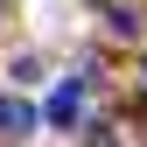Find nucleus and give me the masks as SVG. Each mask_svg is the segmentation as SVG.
<instances>
[{
  "mask_svg": "<svg viewBox=\"0 0 147 147\" xmlns=\"http://www.w3.org/2000/svg\"><path fill=\"white\" fill-rule=\"evenodd\" d=\"M84 98H91V77H84V70L63 77V84L42 98V126H77V119H84Z\"/></svg>",
  "mask_w": 147,
  "mask_h": 147,
  "instance_id": "obj_1",
  "label": "nucleus"
},
{
  "mask_svg": "<svg viewBox=\"0 0 147 147\" xmlns=\"http://www.w3.org/2000/svg\"><path fill=\"white\" fill-rule=\"evenodd\" d=\"M42 126V112H28L21 98H0V140H21V133H35Z\"/></svg>",
  "mask_w": 147,
  "mask_h": 147,
  "instance_id": "obj_2",
  "label": "nucleus"
},
{
  "mask_svg": "<svg viewBox=\"0 0 147 147\" xmlns=\"http://www.w3.org/2000/svg\"><path fill=\"white\" fill-rule=\"evenodd\" d=\"M105 28H112V35H140V7L112 0V7H105Z\"/></svg>",
  "mask_w": 147,
  "mask_h": 147,
  "instance_id": "obj_3",
  "label": "nucleus"
}]
</instances>
